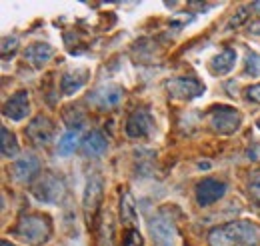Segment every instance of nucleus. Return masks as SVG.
Wrapping results in <instances>:
<instances>
[{
	"mask_svg": "<svg viewBox=\"0 0 260 246\" xmlns=\"http://www.w3.org/2000/svg\"><path fill=\"white\" fill-rule=\"evenodd\" d=\"M210 246H260V228L250 220L216 226L208 234Z\"/></svg>",
	"mask_w": 260,
	"mask_h": 246,
	"instance_id": "f257e3e1",
	"label": "nucleus"
},
{
	"mask_svg": "<svg viewBox=\"0 0 260 246\" xmlns=\"http://www.w3.org/2000/svg\"><path fill=\"white\" fill-rule=\"evenodd\" d=\"M108 150V140L100 130H90L82 140V152L86 156H102Z\"/></svg>",
	"mask_w": 260,
	"mask_h": 246,
	"instance_id": "f3484780",
	"label": "nucleus"
},
{
	"mask_svg": "<svg viewBox=\"0 0 260 246\" xmlns=\"http://www.w3.org/2000/svg\"><path fill=\"white\" fill-rule=\"evenodd\" d=\"M258 128H260V118H258Z\"/></svg>",
	"mask_w": 260,
	"mask_h": 246,
	"instance_id": "c756f323",
	"label": "nucleus"
},
{
	"mask_svg": "<svg viewBox=\"0 0 260 246\" xmlns=\"http://www.w3.org/2000/svg\"><path fill=\"white\" fill-rule=\"evenodd\" d=\"M246 74L252 76V78L260 76V54H256V52L246 54Z\"/></svg>",
	"mask_w": 260,
	"mask_h": 246,
	"instance_id": "412c9836",
	"label": "nucleus"
},
{
	"mask_svg": "<svg viewBox=\"0 0 260 246\" xmlns=\"http://www.w3.org/2000/svg\"><path fill=\"white\" fill-rule=\"evenodd\" d=\"M16 46H18V38H14V36H6L4 40H2V54L6 56L8 54V48H10V52H14L16 50Z\"/></svg>",
	"mask_w": 260,
	"mask_h": 246,
	"instance_id": "b1692460",
	"label": "nucleus"
},
{
	"mask_svg": "<svg viewBox=\"0 0 260 246\" xmlns=\"http://www.w3.org/2000/svg\"><path fill=\"white\" fill-rule=\"evenodd\" d=\"M120 218L124 224H132L136 222V208H134V202L130 198V194L122 196V204H120Z\"/></svg>",
	"mask_w": 260,
	"mask_h": 246,
	"instance_id": "aec40b11",
	"label": "nucleus"
},
{
	"mask_svg": "<svg viewBox=\"0 0 260 246\" xmlns=\"http://www.w3.org/2000/svg\"><path fill=\"white\" fill-rule=\"evenodd\" d=\"M38 172H40V160L34 154H26V156L18 158L10 170L12 180L18 184H28Z\"/></svg>",
	"mask_w": 260,
	"mask_h": 246,
	"instance_id": "9b49d317",
	"label": "nucleus"
},
{
	"mask_svg": "<svg viewBox=\"0 0 260 246\" xmlns=\"http://www.w3.org/2000/svg\"><path fill=\"white\" fill-rule=\"evenodd\" d=\"M208 66H210V72L216 74V76H224L228 72H232L234 66H236V50H232V48L220 50L218 54L212 56Z\"/></svg>",
	"mask_w": 260,
	"mask_h": 246,
	"instance_id": "dca6fc26",
	"label": "nucleus"
},
{
	"mask_svg": "<svg viewBox=\"0 0 260 246\" xmlns=\"http://www.w3.org/2000/svg\"><path fill=\"white\" fill-rule=\"evenodd\" d=\"M124 246H144L142 236H140V232H138V228H128V230H126Z\"/></svg>",
	"mask_w": 260,
	"mask_h": 246,
	"instance_id": "5701e85b",
	"label": "nucleus"
},
{
	"mask_svg": "<svg viewBox=\"0 0 260 246\" xmlns=\"http://www.w3.org/2000/svg\"><path fill=\"white\" fill-rule=\"evenodd\" d=\"M0 148H2V156L4 158H16L18 152H20V146L16 142L14 132H10L6 126H2V142H0Z\"/></svg>",
	"mask_w": 260,
	"mask_h": 246,
	"instance_id": "a211bd4d",
	"label": "nucleus"
},
{
	"mask_svg": "<svg viewBox=\"0 0 260 246\" xmlns=\"http://www.w3.org/2000/svg\"><path fill=\"white\" fill-rule=\"evenodd\" d=\"M246 98H248V100H252V102H256V104H260V84L248 86V90H246Z\"/></svg>",
	"mask_w": 260,
	"mask_h": 246,
	"instance_id": "393cba45",
	"label": "nucleus"
},
{
	"mask_svg": "<svg viewBox=\"0 0 260 246\" xmlns=\"http://www.w3.org/2000/svg\"><path fill=\"white\" fill-rule=\"evenodd\" d=\"M148 228H150L152 240L156 242V246H174L178 230H176L174 220L166 212H156L152 216L148 222Z\"/></svg>",
	"mask_w": 260,
	"mask_h": 246,
	"instance_id": "39448f33",
	"label": "nucleus"
},
{
	"mask_svg": "<svg viewBox=\"0 0 260 246\" xmlns=\"http://www.w3.org/2000/svg\"><path fill=\"white\" fill-rule=\"evenodd\" d=\"M166 90L176 100H194L204 94V84L194 76H176L166 82Z\"/></svg>",
	"mask_w": 260,
	"mask_h": 246,
	"instance_id": "423d86ee",
	"label": "nucleus"
},
{
	"mask_svg": "<svg viewBox=\"0 0 260 246\" xmlns=\"http://www.w3.org/2000/svg\"><path fill=\"white\" fill-rule=\"evenodd\" d=\"M208 122L218 134H234L240 128L242 116L232 106H214L208 114Z\"/></svg>",
	"mask_w": 260,
	"mask_h": 246,
	"instance_id": "20e7f679",
	"label": "nucleus"
},
{
	"mask_svg": "<svg viewBox=\"0 0 260 246\" xmlns=\"http://www.w3.org/2000/svg\"><path fill=\"white\" fill-rule=\"evenodd\" d=\"M124 98V90L122 86L118 84H100L98 88H94L90 96H88V102L92 106H96L98 110H108V108H114L122 102Z\"/></svg>",
	"mask_w": 260,
	"mask_h": 246,
	"instance_id": "0eeeda50",
	"label": "nucleus"
},
{
	"mask_svg": "<svg viewBox=\"0 0 260 246\" xmlns=\"http://www.w3.org/2000/svg\"><path fill=\"white\" fill-rule=\"evenodd\" d=\"M88 76H90V70L88 68H82V66H76L72 70H68L62 74V80H60V88L66 96H72L78 90H82L88 82Z\"/></svg>",
	"mask_w": 260,
	"mask_h": 246,
	"instance_id": "4468645a",
	"label": "nucleus"
},
{
	"mask_svg": "<svg viewBox=\"0 0 260 246\" xmlns=\"http://www.w3.org/2000/svg\"><path fill=\"white\" fill-rule=\"evenodd\" d=\"M34 198L38 202H44V204H58L66 194V184L62 178H58L56 174H50L46 172L32 188Z\"/></svg>",
	"mask_w": 260,
	"mask_h": 246,
	"instance_id": "7ed1b4c3",
	"label": "nucleus"
},
{
	"mask_svg": "<svg viewBox=\"0 0 260 246\" xmlns=\"http://www.w3.org/2000/svg\"><path fill=\"white\" fill-rule=\"evenodd\" d=\"M30 112V98L26 90H18L16 94H12L6 104H4V116L10 120H24Z\"/></svg>",
	"mask_w": 260,
	"mask_h": 246,
	"instance_id": "f8f14e48",
	"label": "nucleus"
},
{
	"mask_svg": "<svg viewBox=\"0 0 260 246\" xmlns=\"http://www.w3.org/2000/svg\"><path fill=\"white\" fill-rule=\"evenodd\" d=\"M102 178L100 176H90L88 178V182H86V190H84V216H86V222L90 224L92 220H94V216H96L98 208H100V200H102Z\"/></svg>",
	"mask_w": 260,
	"mask_h": 246,
	"instance_id": "1a4fd4ad",
	"label": "nucleus"
},
{
	"mask_svg": "<svg viewBox=\"0 0 260 246\" xmlns=\"http://www.w3.org/2000/svg\"><path fill=\"white\" fill-rule=\"evenodd\" d=\"M14 234H16L22 242H26V244L38 246L48 240V236H50V224H48V220L42 218V216H36V214L24 216V218L18 222V226L14 228Z\"/></svg>",
	"mask_w": 260,
	"mask_h": 246,
	"instance_id": "f03ea898",
	"label": "nucleus"
},
{
	"mask_svg": "<svg viewBox=\"0 0 260 246\" xmlns=\"http://www.w3.org/2000/svg\"><path fill=\"white\" fill-rule=\"evenodd\" d=\"M252 8H256V10H260V2H254V4H252Z\"/></svg>",
	"mask_w": 260,
	"mask_h": 246,
	"instance_id": "c85d7f7f",
	"label": "nucleus"
},
{
	"mask_svg": "<svg viewBox=\"0 0 260 246\" xmlns=\"http://www.w3.org/2000/svg\"><path fill=\"white\" fill-rule=\"evenodd\" d=\"M76 148H78V130H66L58 140V154L70 156Z\"/></svg>",
	"mask_w": 260,
	"mask_h": 246,
	"instance_id": "6ab92c4d",
	"label": "nucleus"
},
{
	"mask_svg": "<svg viewBox=\"0 0 260 246\" xmlns=\"http://www.w3.org/2000/svg\"><path fill=\"white\" fill-rule=\"evenodd\" d=\"M248 32H250L252 36H258V38H260V20H256V22H252V24L248 26Z\"/></svg>",
	"mask_w": 260,
	"mask_h": 246,
	"instance_id": "bb28decb",
	"label": "nucleus"
},
{
	"mask_svg": "<svg viewBox=\"0 0 260 246\" xmlns=\"http://www.w3.org/2000/svg\"><path fill=\"white\" fill-rule=\"evenodd\" d=\"M246 156H248V160H254V162H258V160H260V142H254V144H250V148L246 150Z\"/></svg>",
	"mask_w": 260,
	"mask_h": 246,
	"instance_id": "a878e982",
	"label": "nucleus"
},
{
	"mask_svg": "<svg viewBox=\"0 0 260 246\" xmlns=\"http://www.w3.org/2000/svg\"><path fill=\"white\" fill-rule=\"evenodd\" d=\"M26 134L30 136V140H32L34 144H38V146H46L50 140H52V134H54V126L50 122V118L48 116H36L32 122L28 124V128H26Z\"/></svg>",
	"mask_w": 260,
	"mask_h": 246,
	"instance_id": "ddd939ff",
	"label": "nucleus"
},
{
	"mask_svg": "<svg viewBox=\"0 0 260 246\" xmlns=\"http://www.w3.org/2000/svg\"><path fill=\"white\" fill-rule=\"evenodd\" d=\"M226 194V184L216 178H204L196 186V202L198 206H210Z\"/></svg>",
	"mask_w": 260,
	"mask_h": 246,
	"instance_id": "9d476101",
	"label": "nucleus"
},
{
	"mask_svg": "<svg viewBox=\"0 0 260 246\" xmlns=\"http://www.w3.org/2000/svg\"><path fill=\"white\" fill-rule=\"evenodd\" d=\"M248 196L260 206V170L252 172V176L248 178Z\"/></svg>",
	"mask_w": 260,
	"mask_h": 246,
	"instance_id": "4be33fe9",
	"label": "nucleus"
},
{
	"mask_svg": "<svg viewBox=\"0 0 260 246\" xmlns=\"http://www.w3.org/2000/svg\"><path fill=\"white\" fill-rule=\"evenodd\" d=\"M154 118L148 108H136L126 120V134L130 138H144L152 132Z\"/></svg>",
	"mask_w": 260,
	"mask_h": 246,
	"instance_id": "6e6552de",
	"label": "nucleus"
},
{
	"mask_svg": "<svg viewBox=\"0 0 260 246\" xmlns=\"http://www.w3.org/2000/svg\"><path fill=\"white\" fill-rule=\"evenodd\" d=\"M54 54V48L48 44V42H34V44H28L26 50H24V60L28 62L32 68H42L46 62L52 58Z\"/></svg>",
	"mask_w": 260,
	"mask_h": 246,
	"instance_id": "2eb2a0df",
	"label": "nucleus"
},
{
	"mask_svg": "<svg viewBox=\"0 0 260 246\" xmlns=\"http://www.w3.org/2000/svg\"><path fill=\"white\" fill-rule=\"evenodd\" d=\"M2 246H16V244H12V242H8V240H2Z\"/></svg>",
	"mask_w": 260,
	"mask_h": 246,
	"instance_id": "cd10ccee",
	"label": "nucleus"
}]
</instances>
